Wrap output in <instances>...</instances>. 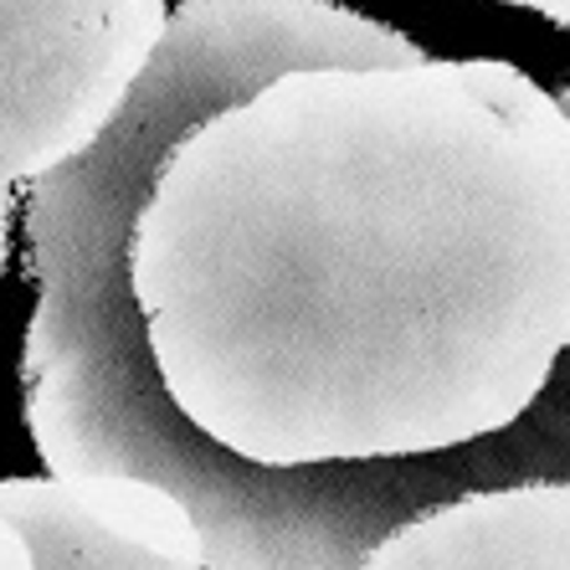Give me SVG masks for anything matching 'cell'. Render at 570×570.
Listing matches in <instances>:
<instances>
[{
  "label": "cell",
  "mask_w": 570,
  "mask_h": 570,
  "mask_svg": "<svg viewBox=\"0 0 570 570\" xmlns=\"http://www.w3.org/2000/svg\"><path fill=\"white\" fill-rule=\"evenodd\" d=\"M134 293L170 401L242 463L483 442L570 350V108L489 57L278 72L170 149Z\"/></svg>",
  "instance_id": "cell-1"
},
{
  "label": "cell",
  "mask_w": 570,
  "mask_h": 570,
  "mask_svg": "<svg viewBox=\"0 0 570 570\" xmlns=\"http://www.w3.org/2000/svg\"><path fill=\"white\" fill-rule=\"evenodd\" d=\"M570 108V88L566 94ZM570 478V350L514 426L432 458L324 468H257L226 448L196 458L186 504L212 570H355L385 530L468 489Z\"/></svg>",
  "instance_id": "cell-2"
},
{
  "label": "cell",
  "mask_w": 570,
  "mask_h": 570,
  "mask_svg": "<svg viewBox=\"0 0 570 570\" xmlns=\"http://www.w3.org/2000/svg\"><path fill=\"white\" fill-rule=\"evenodd\" d=\"M170 11L165 0H0V267L27 186L104 134Z\"/></svg>",
  "instance_id": "cell-3"
},
{
  "label": "cell",
  "mask_w": 570,
  "mask_h": 570,
  "mask_svg": "<svg viewBox=\"0 0 570 570\" xmlns=\"http://www.w3.org/2000/svg\"><path fill=\"white\" fill-rule=\"evenodd\" d=\"M0 519L37 570H212L196 509L145 473L0 478Z\"/></svg>",
  "instance_id": "cell-4"
},
{
  "label": "cell",
  "mask_w": 570,
  "mask_h": 570,
  "mask_svg": "<svg viewBox=\"0 0 570 570\" xmlns=\"http://www.w3.org/2000/svg\"><path fill=\"white\" fill-rule=\"evenodd\" d=\"M355 570H570V478H519L412 514Z\"/></svg>",
  "instance_id": "cell-5"
},
{
  "label": "cell",
  "mask_w": 570,
  "mask_h": 570,
  "mask_svg": "<svg viewBox=\"0 0 570 570\" xmlns=\"http://www.w3.org/2000/svg\"><path fill=\"white\" fill-rule=\"evenodd\" d=\"M504 6H524V11L550 16L556 27H570V0H504Z\"/></svg>",
  "instance_id": "cell-6"
}]
</instances>
